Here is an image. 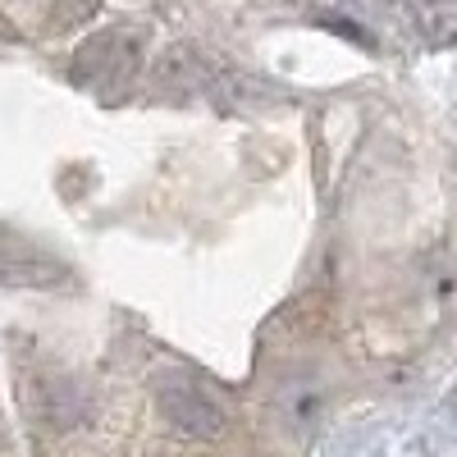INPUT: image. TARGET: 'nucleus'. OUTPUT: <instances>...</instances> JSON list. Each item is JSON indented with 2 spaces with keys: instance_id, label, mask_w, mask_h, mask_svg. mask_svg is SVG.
I'll return each mask as SVG.
<instances>
[{
  "instance_id": "obj_1",
  "label": "nucleus",
  "mask_w": 457,
  "mask_h": 457,
  "mask_svg": "<svg viewBox=\"0 0 457 457\" xmlns=\"http://www.w3.org/2000/svg\"><path fill=\"white\" fill-rule=\"evenodd\" d=\"M156 403L165 421L193 439H220L224 435V407L187 375H161L156 379Z\"/></svg>"
},
{
  "instance_id": "obj_2",
  "label": "nucleus",
  "mask_w": 457,
  "mask_h": 457,
  "mask_svg": "<svg viewBox=\"0 0 457 457\" xmlns=\"http://www.w3.org/2000/svg\"><path fill=\"white\" fill-rule=\"evenodd\" d=\"M69 270L55 256H28V252H0V288H60Z\"/></svg>"
},
{
  "instance_id": "obj_3",
  "label": "nucleus",
  "mask_w": 457,
  "mask_h": 457,
  "mask_svg": "<svg viewBox=\"0 0 457 457\" xmlns=\"http://www.w3.org/2000/svg\"><path fill=\"white\" fill-rule=\"evenodd\" d=\"M0 37H14V28H10L5 19H0Z\"/></svg>"
}]
</instances>
